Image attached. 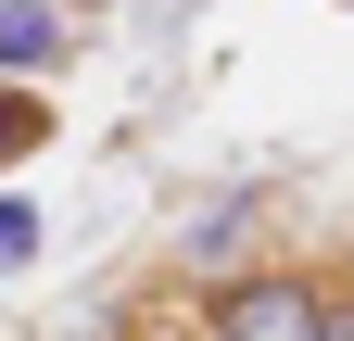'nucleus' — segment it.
<instances>
[{
    "instance_id": "nucleus-1",
    "label": "nucleus",
    "mask_w": 354,
    "mask_h": 341,
    "mask_svg": "<svg viewBox=\"0 0 354 341\" xmlns=\"http://www.w3.org/2000/svg\"><path fill=\"white\" fill-rule=\"evenodd\" d=\"M329 266H304V253H253L241 278L190 291V341H329Z\"/></svg>"
},
{
    "instance_id": "nucleus-7",
    "label": "nucleus",
    "mask_w": 354,
    "mask_h": 341,
    "mask_svg": "<svg viewBox=\"0 0 354 341\" xmlns=\"http://www.w3.org/2000/svg\"><path fill=\"white\" fill-rule=\"evenodd\" d=\"M329 341H354V278H342V291H329Z\"/></svg>"
},
{
    "instance_id": "nucleus-6",
    "label": "nucleus",
    "mask_w": 354,
    "mask_h": 341,
    "mask_svg": "<svg viewBox=\"0 0 354 341\" xmlns=\"http://www.w3.org/2000/svg\"><path fill=\"white\" fill-rule=\"evenodd\" d=\"M114 341H190V316H140V329H114Z\"/></svg>"
},
{
    "instance_id": "nucleus-4",
    "label": "nucleus",
    "mask_w": 354,
    "mask_h": 341,
    "mask_svg": "<svg viewBox=\"0 0 354 341\" xmlns=\"http://www.w3.org/2000/svg\"><path fill=\"white\" fill-rule=\"evenodd\" d=\"M26 152H51V89H13V76H0V177H13Z\"/></svg>"
},
{
    "instance_id": "nucleus-3",
    "label": "nucleus",
    "mask_w": 354,
    "mask_h": 341,
    "mask_svg": "<svg viewBox=\"0 0 354 341\" xmlns=\"http://www.w3.org/2000/svg\"><path fill=\"white\" fill-rule=\"evenodd\" d=\"M51 64H76V13H64V0H0V76L38 89Z\"/></svg>"
},
{
    "instance_id": "nucleus-5",
    "label": "nucleus",
    "mask_w": 354,
    "mask_h": 341,
    "mask_svg": "<svg viewBox=\"0 0 354 341\" xmlns=\"http://www.w3.org/2000/svg\"><path fill=\"white\" fill-rule=\"evenodd\" d=\"M38 240H51V228H38V202H26V190H0V278L38 266Z\"/></svg>"
},
{
    "instance_id": "nucleus-2",
    "label": "nucleus",
    "mask_w": 354,
    "mask_h": 341,
    "mask_svg": "<svg viewBox=\"0 0 354 341\" xmlns=\"http://www.w3.org/2000/svg\"><path fill=\"white\" fill-rule=\"evenodd\" d=\"M266 202H279L266 177H241V190H215L203 215L177 228V240H165V266L190 278V291H215V278H241V266H253V240H266Z\"/></svg>"
}]
</instances>
